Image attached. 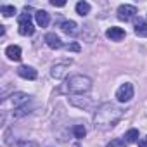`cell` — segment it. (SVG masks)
I'll return each mask as SVG.
<instances>
[{"instance_id":"obj_5","label":"cell","mask_w":147,"mask_h":147,"mask_svg":"<svg viewBox=\"0 0 147 147\" xmlns=\"http://www.w3.org/2000/svg\"><path fill=\"white\" fill-rule=\"evenodd\" d=\"M131 97H133V85L126 82V83H123V85L118 88L116 99H118V102H130Z\"/></svg>"},{"instance_id":"obj_6","label":"cell","mask_w":147,"mask_h":147,"mask_svg":"<svg viewBox=\"0 0 147 147\" xmlns=\"http://www.w3.org/2000/svg\"><path fill=\"white\" fill-rule=\"evenodd\" d=\"M135 14H137V7H135V5L125 4V5H119V7H118V19H119V21H125V23H126V21L133 19Z\"/></svg>"},{"instance_id":"obj_10","label":"cell","mask_w":147,"mask_h":147,"mask_svg":"<svg viewBox=\"0 0 147 147\" xmlns=\"http://www.w3.org/2000/svg\"><path fill=\"white\" fill-rule=\"evenodd\" d=\"M61 30H62L66 35H69V36H76V35L80 33L78 24H76L75 21H64V23L61 24Z\"/></svg>"},{"instance_id":"obj_4","label":"cell","mask_w":147,"mask_h":147,"mask_svg":"<svg viewBox=\"0 0 147 147\" xmlns=\"http://www.w3.org/2000/svg\"><path fill=\"white\" fill-rule=\"evenodd\" d=\"M69 66H71V59H62V61L55 62V64L52 66V69H50L52 78H55V80L64 78L66 73H67V69H69Z\"/></svg>"},{"instance_id":"obj_14","label":"cell","mask_w":147,"mask_h":147,"mask_svg":"<svg viewBox=\"0 0 147 147\" xmlns=\"http://www.w3.org/2000/svg\"><path fill=\"white\" fill-rule=\"evenodd\" d=\"M135 35H138V36H147V23L144 21V19H137L135 21Z\"/></svg>"},{"instance_id":"obj_24","label":"cell","mask_w":147,"mask_h":147,"mask_svg":"<svg viewBox=\"0 0 147 147\" xmlns=\"http://www.w3.org/2000/svg\"><path fill=\"white\" fill-rule=\"evenodd\" d=\"M138 147H147V138L140 140V142H138Z\"/></svg>"},{"instance_id":"obj_23","label":"cell","mask_w":147,"mask_h":147,"mask_svg":"<svg viewBox=\"0 0 147 147\" xmlns=\"http://www.w3.org/2000/svg\"><path fill=\"white\" fill-rule=\"evenodd\" d=\"M54 7H64L66 5V2H55V0H52V2H50Z\"/></svg>"},{"instance_id":"obj_3","label":"cell","mask_w":147,"mask_h":147,"mask_svg":"<svg viewBox=\"0 0 147 147\" xmlns=\"http://www.w3.org/2000/svg\"><path fill=\"white\" fill-rule=\"evenodd\" d=\"M35 33V26L31 23V16L28 14V11H24L19 16V35L23 36H31Z\"/></svg>"},{"instance_id":"obj_19","label":"cell","mask_w":147,"mask_h":147,"mask_svg":"<svg viewBox=\"0 0 147 147\" xmlns=\"http://www.w3.org/2000/svg\"><path fill=\"white\" fill-rule=\"evenodd\" d=\"M73 133H75L76 138H85V135H87V128H85L83 125H76L75 128H73Z\"/></svg>"},{"instance_id":"obj_8","label":"cell","mask_w":147,"mask_h":147,"mask_svg":"<svg viewBox=\"0 0 147 147\" xmlns=\"http://www.w3.org/2000/svg\"><path fill=\"white\" fill-rule=\"evenodd\" d=\"M9 102H11V106H12V107H16V109H18V107H21V106L28 104V102H30V97H28L26 94L19 92V94H12Z\"/></svg>"},{"instance_id":"obj_21","label":"cell","mask_w":147,"mask_h":147,"mask_svg":"<svg viewBox=\"0 0 147 147\" xmlns=\"http://www.w3.org/2000/svg\"><path fill=\"white\" fill-rule=\"evenodd\" d=\"M66 50H71V52H80L82 49H80V45H78V43H67V45H66Z\"/></svg>"},{"instance_id":"obj_20","label":"cell","mask_w":147,"mask_h":147,"mask_svg":"<svg viewBox=\"0 0 147 147\" xmlns=\"http://www.w3.org/2000/svg\"><path fill=\"white\" fill-rule=\"evenodd\" d=\"M107 147H126V142L121 140V138H114L107 144Z\"/></svg>"},{"instance_id":"obj_17","label":"cell","mask_w":147,"mask_h":147,"mask_svg":"<svg viewBox=\"0 0 147 147\" xmlns=\"http://www.w3.org/2000/svg\"><path fill=\"white\" fill-rule=\"evenodd\" d=\"M125 138H126V142H130V144L137 142V140H138V130H135V128L128 130V131L125 133Z\"/></svg>"},{"instance_id":"obj_22","label":"cell","mask_w":147,"mask_h":147,"mask_svg":"<svg viewBox=\"0 0 147 147\" xmlns=\"http://www.w3.org/2000/svg\"><path fill=\"white\" fill-rule=\"evenodd\" d=\"M19 147H38V144L31 140H24V142H19Z\"/></svg>"},{"instance_id":"obj_2","label":"cell","mask_w":147,"mask_h":147,"mask_svg":"<svg viewBox=\"0 0 147 147\" xmlns=\"http://www.w3.org/2000/svg\"><path fill=\"white\" fill-rule=\"evenodd\" d=\"M92 88V80L83 75H73L66 80L64 87H61V92L64 94H73V95H80L87 94Z\"/></svg>"},{"instance_id":"obj_7","label":"cell","mask_w":147,"mask_h":147,"mask_svg":"<svg viewBox=\"0 0 147 147\" xmlns=\"http://www.w3.org/2000/svg\"><path fill=\"white\" fill-rule=\"evenodd\" d=\"M106 36H107L109 40H113V42H121V40L126 36V33H125V30H123V28L111 26V28L106 31Z\"/></svg>"},{"instance_id":"obj_9","label":"cell","mask_w":147,"mask_h":147,"mask_svg":"<svg viewBox=\"0 0 147 147\" xmlns=\"http://www.w3.org/2000/svg\"><path fill=\"white\" fill-rule=\"evenodd\" d=\"M18 75L24 80H36V71L31 66H19L18 67Z\"/></svg>"},{"instance_id":"obj_1","label":"cell","mask_w":147,"mask_h":147,"mask_svg":"<svg viewBox=\"0 0 147 147\" xmlns=\"http://www.w3.org/2000/svg\"><path fill=\"white\" fill-rule=\"evenodd\" d=\"M121 116H123V113H121V109H118L114 104H111V102H106V104H102L99 109H97V113H95V116H94V123H95V128L99 126V128H111V126H114L119 119H121Z\"/></svg>"},{"instance_id":"obj_16","label":"cell","mask_w":147,"mask_h":147,"mask_svg":"<svg viewBox=\"0 0 147 147\" xmlns=\"http://www.w3.org/2000/svg\"><path fill=\"white\" fill-rule=\"evenodd\" d=\"M76 12H78L80 16H87V14L90 12V4H88V2H78V4H76Z\"/></svg>"},{"instance_id":"obj_12","label":"cell","mask_w":147,"mask_h":147,"mask_svg":"<svg viewBox=\"0 0 147 147\" xmlns=\"http://www.w3.org/2000/svg\"><path fill=\"white\" fill-rule=\"evenodd\" d=\"M5 55L11 59V61H21V47H18V45H9L7 49H5Z\"/></svg>"},{"instance_id":"obj_11","label":"cell","mask_w":147,"mask_h":147,"mask_svg":"<svg viewBox=\"0 0 147 147\" xmlns=\"http://www.w3.org/2000/svg\"><path fill=\"white\" fill-rule=\"evenodd\" d=\"M45 43H47L50 49H61V47H62V42H61V38H59L55 33H47V35H45Z\"/></svg>"},{"instance_id":"obj_18","label":"cell","mask_w":147,"mask_h":147,"mask_svg":"<svg viewBox=\"0 0 147 147\" xmlns=\"http://www.w3.org/2000/svg\"><path fill=\"white\" fill-rule=\"evenodd\" d=\"M0 12L4 14V18H11V16L16 14V7L14 5H2L0 7Z\"/></svg>"},{"instance_id":"obj_15","label":"cell","mask_w":147,"mask_h":147,"mask_svg":"<svg viewBox=\"0 0 147 147\" xmlns=\"http://www.w3.org/2000/svg\"><path fill=\"white\" fill-rule=\"evenodd\" d=\"M30 113H31V106H30V104H24V106L18 107V109L12 113V116H14V118H23V116H26V114H30Z\"/></svg>"},{"instance_id":"obj_13","label":"cell","mask_w":147,"mask_h":147,"mask_svg":"<svg viewBox=\"0 0 147 147\" xmlns=\"http://www.w3.org/2000/svg\"><path fill=\"white\" fill-rule=\"evenodd\" d=\"M35 19H36V24L38 26H42V28H47L49 26V12H45V11H36L35 12Z\"/></svg>"}]
</instances>
